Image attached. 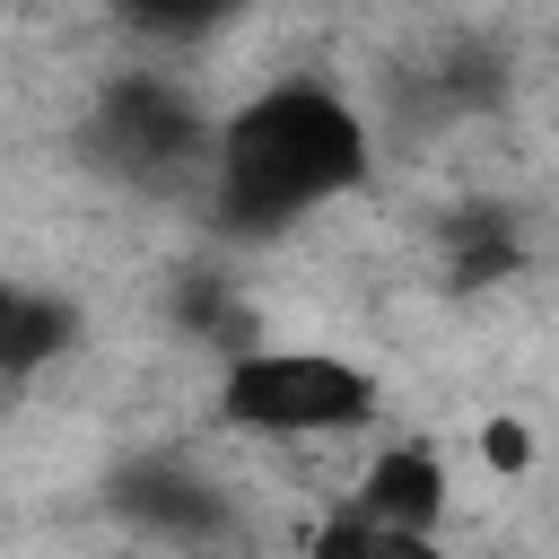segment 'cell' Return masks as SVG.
Wrapping results in <instances>:
<instances>
[{
    "label": "cell",
    "instance_id": "cell-1",
    "mask_svg": "<svg viewBox=\"0 0 559 559\" xmlns=\"http://www.w3.org/2000/svg\"><path fill=\"white\" fill-rule=\"evenodd\" d=\"M376 183V131L332 79H271L210 122L201 218L218 245H280Z\"/></svg>",
    "mask_w": 559,
    "mask_h": 559
},
{
    "label": "cell",
    "instance_id": "cell-2",
    "mask_svg": "<svg viewBox=\"0 0 559 559\" xmlns=\"http://www.w3.org/2000/svg\"><path fill=\"white\" fill-rule=\"evenodd\" d=\"M384 384L314 341H236L218 349L210 376V419L236 437H271V445H306V437H358L376 428Z\"/></svg>",
    "mask_w": 559,
    "mask_h": 559
},
{
    "label": "cell",
    "instance_id": "cell-3",
    "mask_svg": "<svg viewBox=\"0 0 559 559\" xmlns=\"http://www.w3.org/2000/svg\"><path fill=\"white\" fill-rule=\"evenodd\" d=\"M79 166L105 175L114 192H140V201H175V192H201V157H210V114L192 105V87L157 79V70H114L79 131H70Z\"/></svg>",
    "mask_w": 559,
    "mask_h": 559
},
{
    "label": "cell",
    "instance_id": "cell-4",
    "mask_svg": "<svg viewBox=\"0 0 559 559\" xmlns=\"http://www.w3.org/2000/svg\"><path fill=\"white\" fill-rule=\"evenodd\" d=\"M105 515L157 550H183V559H236L245 550V507L218 472H201L192 454L157 445V454H131L105 472Z\"/></svg>",
    "mask_w": 559,
    "mask_h": 559
},
{
    "label": "cell",
    "instance_id": "cell-5",
    "mask_svg": "<svg viewBox=\"0 0 559 559\" xmlns=\"http://www.w3.org/2000/svg\"><path fill=\"white\" fill-rule=\"evenodd\" d=\"M79 349H87V306L0 262V384H35Z\"/></svg>",
    "mask_w": 559,
    "mask_h": 559
},
{
    "label": "cell",
    "instance_id": "cell-6",
    "mask_svg": "<svg viewBox=\"0 0 559 559\" xmlns=\"http://www.w3.org/2000/svg\"><path fill=\"white\" fill-rule=\"evenodd\" d=\"M349 515L367 524H402V533H445V507H454V480H445V454L428 437H393L341 498Z\"/></svg>",
    "mask_w": 559,
    "mask_h": 559
},
{
    "label": "cell",
    "instance_id": "cell-7",
    "mask_svg": "<svg viewBox=\"0 0 559 559\" xmlns=\"http://www.w3.org/2000/svg\"><path fill=\"white\" fill-rule=\"evenodd\" d=\"M437 236H445L454 288H489V280H507V271H524V227H515V210H498V201H463Z\"/></svg>",
    "mask_w": 559,
    "mask_h": 559
},
{
    "label": "cell",
    "instance_id": "cell-8",
    "mask_svg": "<svg viewBox=\"0 0 559 559\" xmlns=\"http://www.w3.org/2000/svg\"><path fill=\"white\" fill-rule=\"evenodd\" d=\"M245 9H253V0H105V17H114L122 35H140V44H166V52L227 35Z\"/></svg>",
    "mask_w": 559,
    "mask_h": 559
},
{
    "label": "cell",
    "instance_id": "cell-9",
    "mask_svg": "<svg viewBox=\"0 0 559 559\" xmlns=\"http://www.w3.org/2000/svg\"><path fill=\"white\" fill-rule=\"evenodd\" d=\"M306 559H454V550H445V533H402V524H367V515L332 507L306 533Z\"/></svg>",
    "mask_w": 559,
    "mask_h": 559
},
{
    "label": "cell",
    "instance_id": "cell-10",
    "mask_svg": "<svg viewBox=\"0 0 559 559\" xmlns=\"http://www.w3.org/2000/svg\"><path fill=\"white\" fill-rule=\"evenodd\" d=\"M175 306H183V323L210 341V349H236V341H253V323L227 306V288L210 280V271H183V288H175Z\"/></svg>",
    "mask_w": 559,
    "mask_h": 559
}]
</instances>
